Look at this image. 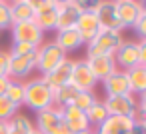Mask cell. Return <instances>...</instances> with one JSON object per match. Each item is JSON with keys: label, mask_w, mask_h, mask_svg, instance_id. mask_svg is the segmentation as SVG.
<instances>
[{"label": "cell", "mask_w": 146, "mask_h": 134, "mask_svg": "<svg viewBox=\"0 0 146 134\" xmlns=\"http://www.w3.org/2000/svg\"><path fill=\"white\" fill-rule=\"evenodd\" d=\"M26 108H30L34 114L40 110H46L54 106V90L46 86L42 78H28L24 82V102Z\"/></svg>", "instance_id": "obj_1"}, {"label": "cell", "mask_w": 146, "mask_h": 134, "mask_svg": "<svg viewBox=\"0 0 146 134\" xmlns=\"http://www.w3.org/2000/svg\"><path fill=\"white\" fill-rule=\"evenodd\" d=\"M122 42H124V34L122 32H114V30L102 28L96 34V38L86 44V56H96V54L114 56V52L120 48Z\"/></svg>", "instance_id": "obj_2"}, {"label": "cell", "mask_w": 146, "mask_h": 134, "mask_svg": "<svg viewBox=\"0 0 146 134\" xmlns=\"http://www.w3.org/2000/svg\"><path fill=\"white\" fill-rule=\"evenodd\" d=\"M32 122L40 134H70V130L66 128V122L62 118V112L56 106H50L46 110L36 112Z\"/></svg>", "instance_id": "obj_3"}, {"label": "cell", "mask_w": 146, "mask_h": 134, "mask_svg": "<svg viewBox=\"0 0 146 134\" xmlns=\"http://www.w3.org/2000/svg\"><path fill=\"white\" fill-rule=\"evenodd\" d=\"M30 6L34 10V22L38 28L46 32H56V20H58V0H36Z\"/></svg>", "instance_id": "obj_4"}, {"label": "cell", "mask_w": 146, "mask_h": 134, "mask_svg": "<svg viewBox=\"0 0 146 134\" xmlns=\"http://www.w3.org/2000/svg\"><path fill=\"white\" fill-rule=\"evenodd\" d=\"M64 58H66V54L58 48V44L54 40H44L36 48V70L44 76L50 70H54Z\"/></svg>", "instance_id": "obj_5"}, {"label": "cell", "mask_w": 146, "mask_h": 134, "mask_svg": "<svg viewBox=\"0 0 146 134\" xmlns=\"http://www.w3.org/2000/svg\"><path fill=\"white\" fill-rule=\"evenodd\" d=\"M108 116H124V118H138V98L134 94L126 96H106L102 100Z\"/></svg>", "instance_id": "obj_6"}, {"label": "cell", "mask_w": 146, "mask_h": 134, "mask_svg": "<svg viewBox=\"0 0 146 134\" xmlns=\"http://www.w3.org/2000/svg\"><path fill=\"white\" fill-rule=\"evenodd\" d=\"M36 70V50L30 54H10L8 52V78L24 82Z\"/></svg>", "instance_id": "obj_7"}, {"label": "cell", "mask_w": 146, "mask_h": 134, "mask_svg": "<svg viewBox=\"0 0 146 134\" xmlns=\"http://www.w3.org/2000/svg\"><path fill=\"white\" fill-rule=\"evenodd\" d=\"M10 32H12V42H26V44H32L36 48L44 42V32L38 28V24L34 20L14 22Z\"/></svg>", "instance_id": "obj_8"}, {"label": "cell", "mask_w": 146, "mask_h": 134, "mask_svg": "<svg viewBox=\"0 0 146 134\" xmlns=\"http://www.w3.org/2000/svg\"><path fill=\"white\" fill-rule=\"evenodd\" d=\"M114 62L118 70H130L134 66H142L140 64V44L138 40H126L120 44V48L114 52Z\"/></svg>", "instance_id": "obj_9"}, {"label": "cell", "mask_w": 146, "mask_h": 134, "mask_svg": "<svg viewBox=\"0 0 146 134\" xmlns=\"http://www.w3.org/2000/svg\"><path fill=\"white\" fill-rule=\"evenodd\" d=\"M70 84H72L78 92H94V88L98 86V82H96V78L92 76L90 68L86 66L84 58H82V60H74L72 74H70Z\"/></svg>", "instance_id": "obj_10"}, {"label": "cell", "mask_w": 146, "mask_h": 134, "mask_svg": "<svg viewBox=\"0 0 146 134\" xmlns=\"http://www.w3.org/2000/svg\"><path fill=\"white\" fill-rule=\"evenodd\" d=\"M114 6H116V16H118L120 24L124 26V30L132 28L134 22L146 12L144 4L138 2V0H120V2H114Z\"/></svg>", "instance_id": "obj_11"}, {"label": "cell", "mask_w": 146, "mask_h": 134, "mask_svg": "<svg viewBox=\"0 0 146 134\" xmlns=\"http://www.w3.org/2000/svg\"><path fill=\"white\" fill-rule=\"evenodd\" d=\"M90 10L96 14L98 22L102 28L106 30H114V32H124V26L120 24L118 16H116V6L114 2H96L90 6Z\"/></svg>", "instance_id": "obj_12"}, {"label": "cell", "mask_w": 146, "mask_h": 134, "mask_svg": "<svg viewBox=\"0 0 146 134\" xmlns=\"http://www.w3.org/2000/svg\"><path fill=\"white\" fill-rule=\"evenodd\" d=\"M86 4L76 2V0H66V2H58V20H56V30H66L74 28L78 16L82 14Z\"/></svg>", "instance_id": "obj_13"}, {"label": "cell", "mask_w": 146, "mask_h": 134, "mask_svg": "<svg viewBox=\"0 0 146 134\" xmlns=\"http://www.w3.org/2000/svg\"><path fill=\"white\" fill-rule=\"evenodd\" d=\"M74 28H76V30H78V34L82 36L84 46H86L90 40H94V38H96V34L102 30V26H100V22H98L96 14L90 10V6H84V10H82V14L78 16V20H76V26H74Z\"/></svg>", "instance_id": "obj_14"}, {"label": "cell", "mask_w": 146, "mask_h": 134, "mask_svg": "<svg viewBox=\"0 0 146 134\" xmlns=\"http://www.w3.org/2000/svg\"><path fill=\"white\" fill-rule=\"evenodd\" d=\"M84 62H86V66L90 68V72H92V76L96 78V82H102L106 76H110V74L116 70L114 56L96 54V56H86Z\"/></svg>", "instance_id": "obj_15"}, {"label": "cell", "mask_w": 146, "mask_h": 134, "mask_svg": "<svg viewBox=\"0 0 146 134\" xmlns=\"http://www.w3.org/2000/svg\"><path fill=\"white\" fill-rule=\"evenodd\" d=\"M72 66H74V60H70L68 56L54 68V70H50L48 74H44V76H40L44 82H46V86L48 88H52V90H56V88H60V86H64V84H68L70 82V74H72Z\"/></svg>", "instance_id": "obj_16"}, {"label": "cell", "mask_w": 146, "mask_h": 134, "mask_svg": "<svg viewBox=\"0 0 146 134\" xmlns=\"http://www.w3.org/2000/svg\"><path fill=\"white\" fill-rule=\"evenodd\" d=\"M102 88H104V94L106 96H126V94H132L126 72L124 70H118V68L110 76H106L102 80Z\"/></svg>", "instance_id": "obj_17"}, {"label": "cell", "mask_w": 146, "mask_h": 134, "mask_svg": "<svg viewBox=\"0 0 146 134\" xmlns=\"http://www.w3.org/2000/svg\"><path fill=\"white\" fill-rule=\"evenodd\" d=\"M52 40L58 44V48H60L64 54H66V52H76V50H80V48L84 46V40H82V36L78 34L76 28L56 30V36H54Z\"/></svg>", "instance_id": "obj_18"}, {"label": "cell", "mask_w": 146, "mask_h": 134, "mask_svg": "<svg viewBox=\"0 0 146 134\" xmlns=\"http://www.w3.org/2000/svg\"><path fill=\"white\" fill-rule=\"evenodd\" d=\"M60 112H62V118H64L66 128L70 132H82V130H88L90 128L88 126V120H86V114L80 108H76L74 104H68V106L60 108Z\"/></svg>", "instance_id": "obj_19"}, {"label": "cell", "mask_w": 146, "mask_h": 134, "mask_svg": "<svg viewBox=\"0 0 146 134\" xmlns=\"http://www.w3.org/2000/svg\"><path fill=\"white\" fill-rule=\"evenodd\" d=\"M126 76H128L130 92L134 96L146 94V66H134V68L126 70Z\"/></svg>", "instance_id": "obj_20"}, {"label": "cell", "mask_w": 146, "mask_h": 134, "mask_svg": "<svg viewBox=\"0 0 146 134\" xmlns=\"http://www.w3.org/2000/svg\"><path fill=\"white\" fill-rule=\"evenodd\" d=\"M6 130L8 134H30L34 130V122L32 118H28L26 114L16 112L8 122H6Z\"/></svg>", "instance_id": "obj_21"}, {"label": "cell", "mask_w": 146, "mask_h": 134, "mask_svg": "<svg viewBox=\"0 0 146 134\" xmlns=\"http://www.w3.org/2000/svg\"><path fill=\"white\" fill-rule=\"evenodd\" d=\"M84 114H86L88 126H90L92 130H94V128L98 130V128L102 126V122L108 118V112H106V108H104L102 100H96V102H94V104H92V106H90V108H88Z\"/></svg>", "instance_id": "obj_22"}, {"label": "cell", "mask_w": 146, "mask_h": 134, "mask_svg": "<svg viewBox=\"0 0 146 134\" xmlns=\"http://www.w3.org/2000/svg\"><path fill=\"white\" fill-rule=\"evenodd\" d=\"M10 12L14 22H26L34 20V10L30 6V0H18V2H10Z\"/></svg>", "instance_id": "obj_23"}, {"label": "cell", "mask_w": 146, "mask_h": 134, "mask_svg": "<svg viewBox=\"0 0 146 134\" xmlns=\"http://www.w3.org/2000/svg\"><path fill=\"white\" fill-rule=\"evenodd\" d=\"M76 94H78V90H76L70 82L64 84V86H60V88H56V90H54V106H56V108H64V106H68V104H74Z\"/></svg>", "instance_id": "obj_24"}, {"label": "cell", "mask_w": 146, "mask_h": 134, "mask_svg": "<svg viewBox=\"0 0 146 134\" xmlns=\"http://www.w3.org/2000/svg\"><path fill=\"white\" fill-rule=\"evenodd\" d=\"M12 104H16L18 108L22 106L24 102V82H18V80H10L8 88H6V94H4Z\"/></svg>", "instance_id": "obj_25"}, {"label": "cell", "mask_w": 146, "mask_h": 134, "mask_svg": "<svg viewBox=\"0 0 146 134\" xmlns=\"http://www.w3.org/2000/svg\"><path fill=\"white\" fill-rule=\"evenodd\" d=\"M20 108L16 104H12L6 96H0V122H8Z\"/></svg>", "instance_id": "obj_26"}, {"label": "cell", "mask_w": 146, "mask_h": 134, "mask_svg": "<svg viewBox=\"0 0 146 134\" xmlns=\"http://www.w3.org/2000/svg\"><path fill=\"white\" fill-rule=\"evenodd\" d=\"M12 24H14V20H12V12H10V2L0 0V32L10 30Z\"/></svg>", "instance_id": "obj_27"}, {"label": "cell", "mask_w": 146, "mask_h": 134, "mask_svg": "<svg viewBox=\"0 0 146 134\" xmlns=\"http://www.w3.org/2000/svg\"><path fill=\"white\" fill-rule=\"evenodd\" d=\"M98 98H96V94L94 92H78L76 94V98H74V106L76 108H80L82 112H86L94 102H96Z\"/></svg>", "instance_id": "obj_28"}, {"label": "cell", "mask_w": 146, "mask_h": 134, "mask_svg": "<svg viewBox=\"0 0 146 134\" xmlns=\"http://www.w3.org/2000/svg\"><path fill=\"white\" fill-rule=\"evenodd\" d=\"M36 46L32 44H26V42H12V48H10V54H30L34 52Z\"/></svg>", "instance_id": "obj_29"}, {"label": "cell", "mask_w": 146, "mask_h": 134, "mask_svg": "<svg viewBox=\"0 0 146 134\" xmlns=\"http://www.w3.org/2000/svg\"><path fill=\"white\" fill-rule=\"evenodd\" d=\"M132 30L138 34V40H142V38H146V12L134 22V26H132Z\"/></svg>", "instance_id": "obj_30"}, {"label": "cell", "mask_w": 146, "mask_h": 134, "mask_svg": "<svg viewBox=\"0 0 146 134\" xmlns=\"http://www.w3.org/2000/svg\"><path fill=\"white\" fill-rule=\"evenodd\" d=\"M8 76V52L0 50V78Z\"/></svg>", "instance_id": "obj_31"}, {"label": "cell", "mask_w": 146, "mask_h": 134, "mask_svg": "<svg viewBox=\"0 0 146 134\" xmlns=\"http://www.w3.org/2000/svg\"><path fill=\"white\" fill-rule=\"evenodd\" d=\"M8 84H10V78H8V76H2V78H0V96H4V94H6Z\"/></svg>", "instance_id": "obj_32"}, {"label": "cell", "mask_w": 146, "mask_h": 134, "mask_svg": "<svg viewBox=\"0 0 146 134\" xmlns=\"http://www.w3.org/2000/svg\"><path fill=\"white\" fill-rule=\"evenodd\" d=\"M0 134H8V130H6V122H0Z\"/></svg>", "instance_id": "obj_33"}, {"label": "cell", "mask_w": 146, "mask_h": 134, "mask_svg": "<svg viewBox=\"0 0 146 134\" xmlns=\"http://www.w3.org/2000/svg\"><path fill=\"white\" fill-rule=\"evenodd\" d=\"M70 134H94V130L88 128V130H82V132H70Z\"/></svg>", "instance_id": "obj_34"}, {"label": "cell", "mask_w": 146, "mask_h": 134, "mask_svg": "<svg viewBox=\"0 0 146 134\" xmlns=\"http://www.w3.org/2000/svg\"><path fill=\"white\" fill-rule=\"evenodd\" d=\"M30 134H40V132H38V130H36V128H34V130H32V132H30Z\"/></svg>", "instance_id": "obj_35"}, {"label": "cell", "mask_w": 146, "mask_h": 134, "mask_svg": "<svg viewBox=\"0 0 146 134\" xmlns=\"http://www.w3.org/2000/svg\"><path fill=\"white\" fill-rule=\"evenodd\" d=\"M94 134H102V132H98V130H94Z\"/></svg>", "instance_id": "obj_36"}]
</instances>
